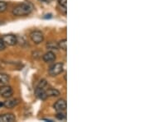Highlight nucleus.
Masks as SVG:
<instances>
[{
    "label": "nucleus",
    "instance_id": "7",
    "mask_svg": "<svg viewBox=\"0 0 149 122\" xmlns=\"http://www.w3.org/2000/svg\"><path fill=\"white\" fill-rule=\"evenodd\" d=\"M19 104V100L16 99V98H8V100H6L3 103V106L8 108V109H13L15 106H17Z\"/></svg>",
    "mask_w": 149,
    "mask_h": 122
},
{
    "label": "nucleus",
    "instance_id": "9",
    "mask_svg": "<svg viewBox=\"0 0 149 122\" xmlns=\"http://www.w3.org/2000/svg\"><path fill=\"white\" fill-rule=\"evenodd\" d=\"M16 121L15 115L12 113H5L0 115V122H14Z\"/></svg>",
    "mask_w": 149,
    "mask_h": 122
},
{
    "label": "nucleus",
    "instance_id": "8",
    "mask_svg": "<svg viewBox=\"0 0 149 122\" xmlns=\"http://www.w3.org/2000/svg\"><path fill=\"white\" fill-rule=\"evenodd\" d=\"M56 59V56L54 53L53 51H51V50H48L47 52L44 54L42 55V59L44 62L46 63H52L54 62Z\"/></svg>",
    "mask_w": 149,
    "mask_h": 122
},
{
    "label": "nucleus",
    "instance_id": "10",
    "mask_svg": "<svg viewBox=\"0 0 149 122\" xmlns=\"http://www.w3.org/2000/svg\"><path fill=\"white\" fill-rule=\"evenodd\" d=\"M45 94L47 97H55V96H59L61 95V92L56 88H47L45 90Z\"/></svg>",
    "mask_w": 149,
    "mask_h": 122
},
{
    "label": "nucleus",
    "instance_id": "16",
    "mask_svg": "<svg viewBox=\"0 0 149 122\" xmlns=\"http://www.w3.org/2000/svg\"><path fill=\"white\" fill-rule=\"evenodd\" d=\"M8 8V3L4 1H0V13L4 12Z\"/></svg>",
    "mask_w": 149,
    "mask_h": 122
},
{
    "label": "nucleus",
    "instance_id": "17",
    "mask_svg": "<svg viewBox=\"0 0 149 122\" xmlns=\"http://www.w3.org/2000/svg\"><path fill=\"white\" fill-rule=\"evenodd\" d=\"M59 5L64 9H66L67 7V0H59Z\"/></svg>",
    "mask_w": 149,
    "mask_h": 122
},
{
    "label": "nucleus",
    "instance_id": "2",
    "mask_svg": "<svg viewBox=\"0 0 149 122\" xmlns=\"http://www.w3.org/2000/svg\"><path fill=\"white\" fill-rule=\"evenodd\" d=\"M64 70V64L61 62H58L56 64H52L49 69H48V74L52 77H56L57 75L61 74Z\"/></svg>",
    "mask_w": 149,
    "mask_h": 122
},
{
    "label": "nucleus",
    "instance_id": "15",
    "mask_svg": "<svg viewBox=\"0 0 149 122\" xmlns=\"http://www.w3.org/2000/svg\"><path fill=\"white\" fill-rule=\"evenodd\" d=\"M56 119H58L60 121H65L66 120V114L65 112H59L56 114Z\"/></svg>",
    "mask_w": 149,
    "mask_h": 122
},
{
    "label": "nucleus",
    "instance_id": "13",
    "mask_svg": "<svg viewBox=\"0 0 149 122\" xmlns=\"http://www.w3.org/2000/svg\"><path fill=\"white\" fill-rule=\"evenodd\" d=\"M47 80L46 79H42L40 82H39V83L37 84V88H36V89H40V90H46L47 88Z\"/></svg>",
    "mask_w": 149,
    "mask_h": 122
},
{
    "label": "nucleus",
    "instance_id": "4",
    "mask_svg": "<svg viewBox=\"0 0 149 122\" xmlns=\"http://www.w3.org/2000/svg\"><path fill=\"white\" fill-rule=\"evenodd\" d=\"M30 39L36 45H39L44 41V35L40 31H34L30 34Z\"/></svg>",
    "mask_w": 149,
    "mask_h": 122
},
{
    "label": "nucleus",
    "instance_id": "14",
    "mask_svg": "<svg viewBox=\"0 0 149 122\" xmlns=\"http://www.w3.org/2000/svg\"><path fill=\"white\" fill-rule=\"evenodd\" d=\"M58 46L59 49H61L62 50L65 51L67 50V40L66 39L61 40L58 42Z\"/></svg>",
    "mask_w": 149,
    "mask_h": 122
},
{
    "label": "nucleus",
    "instance_id": "3",
    "mask_svg": "<svg viewBox=\"0 0 149 122\" xmlns=\"http://www.w3.org/2000/svg\"><path fill=\"white\" fill-rule=\"evenodd\" d=\"M13 95V88H11L10 86L8 85H3L0 87V96L3 97V98H10Z\"/></svg>",
    "mask_w": 149,
    "mask_h": 122
},
{
    "label": "nucleus",
    "instance_id": "1",
    "mask_svg": "<svg viewBox=\"0 0 149 122\" xmlns=\"http://www.w3.org/2000/svg\"><path fill=\"white\" fill-rule=\"evenodd\" d=\"M32 12V6L30 3H22L20 4H17L15 6L13 11L12 13L13 16L17 17H22V16H27L29 14H31V12Z\"/></svg>",
    "mask_w": 149,
    "mask_h": 122
},
{
    "label": "nucleus",
    "instance_id": "11",
    "mask_svg": "<svg viewBox=\"0 0 149 122\" xmlns=\"http://www.w3.org/2000/svg\"><path fill=\"white\" fill-rule=\"evenodd\" d=\"M9 80H10L9 75L3 74V73H0V86L8 84Z\"/></svg>",
    "mask_w": 149,
    "mask_h": 122
},
{
    "label": "nucleus",
    "instance_id": "5",
    "mask_svg": "<svg viewBox=\"0 0 149 122\" xmlns=\"http://www.w3.org/2000/svg\"><path fill=\"white\" fill-rule=\"evenodd\" d=\"M2 39L6 45H8V46H13L17 44V37L13 34L3 35L2 37Z\"/></svg>",
    "mask_w": 149,
    "mask_h": 122
},
{
    "label": "nucleus",
    "instance_id": "18",
    "mask_svg": "<svg viewBox=\"0 0 149 122\" xmlns=\"http://www.w3.org/2000/svg\"><path fill=\"white\" fill-rule=\"evenodd\" d=\"M6 48V45L3 42V39L2 37H0V51H2V50H4Z\"/></svg>",
    "mask_w": 149,
    "mask_h": 122
},
{
    "label": "nucleus",
    "instance_id": "12",
    "mask_svg": "<svg viewBox=\"0 0 149 122\" xmlns=\"http://www.w3.org/2000/svg\"><path fill=\"white\" fill-rule=\"evenodd\" d=\"M47 48L48 50H51V51L58 50V42H56V41H49V42L47 44Z\"/></svg>",
    "mask_w": 149,
    "mask_h": 122
},
{
    "label": "nucleus",
    "instance_id": "6",
    "mask_svg": "<svg viewBox=\"0 0 149 122\" xmlns=\"http://www.w3.org/2000/svg\"><path fill=\"white\" fill-rule=\"evenodd\" d=\"M67 107L66 101L65 99H59L54 103L53 108L56 112H65Z\"/></svg>",
    "mask_w": 149,
    "mask_h": 122
}]
</instances>
